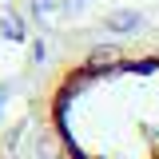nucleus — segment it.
<instances>
[{"mask_svg": "<svg viewBox=\"0 0 159 159\" xmlns=\"http://www.w3.org/2000/svg\"><path fill=\"white\" fill-rule=\"evenodd\" d=\"M40 159H159V40L119 36L64 52L32 88Z\"/></svg>", "mask_w": 159, "mask_h": 159, "instance_id": "obj_1", "label": "nucleus"}, {"mask_svg": "<svg viewBox=\"0 0 159 159\" xmlns=\"http://www.w3.org/2000/svg\"><path fill=\"white\" fill-rule=\"evenodd\" d=\"M0 159H12V155H8V151H0Z\"/></svg>", "mask_w": 159, "mask_h": 159, "instance_id": "obj_2", "label": "nucleus"}]
</instances>
